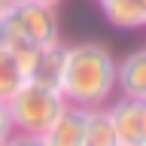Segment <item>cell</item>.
I'll use <instances>...</instances> for the list:
<instances>
[{
	"mask_svg": "<svg viewBox=\"0 0 146 146\" xmlns=\"http://www.w3.org/2000/svg\"><path fill=\"white\" fill-rule=\"evenodd\" d=\"M116 91L122 98L146 100V49H134L116 61Z\"/></svg>",
	"mask_w": 146,
	"mask_h": 146,
	"instance_id": "obj_7",
	"label": "cell"
},
{
	"mask_svg": "<svg viewBox=\"0 0 146 146\" xmlns=\"http://www.w3.org/2000/svg\"><path fill=\"white\" fill-rule=\"evenodd\" d=\"M64 52H67V46H64L61 40L40 46V49H36V55H34V61H31V67H27V79L36 82V85H43V88L61 91Z\"/></svg>",
	"mask_w": 146,
	"mask_h": 146,
	"instance_id": "obj_6",
	"label": "cell"
},
{
	"mask_svg": "<svg viewBox=\"0 0 146 146\" xmlns=\"http://www.w3.org/2000/svg\"><path fill=\"white\" fill-rule=\"evenodd\" d=\"M61 98L85 110L107 107L116 98V58L104 43L85 40V43L67 46Z\"/></svg>",
	"mask_w": 146,
	"mask_h": 146,
	"instance_id": "obj_1",
	"label": "cell"
},
{
	"mask_svg": "<svg viewBox=\"0 0 146 146\" xmlns=\"http://www.w3.org/2000/svg\"><path fill=\"white\" fill-rule=\"evenodd\" d=\"M64 104L67 100L61 98V91L43 88V85L25 79L6 98V110H9V119H12V140H18V143H40Z\"/></svg>",
	"mask_w": 146,
	"mask_h": 146,
	"instance_id": "obj_2",
	"label": "cell"
},
{
	"mask_svg": "<svg viewBox=\"0 0 146 146\" xmlns=\"http://www.w3.org/2000/svg\"><path fill=\"white\" fill-rule=\"evenodd\" d=\"M85 146H116V134H113V125H110L107 107H91L88 110Z\"/></svg>",
	"mask_w": 146,
	"mask_h": 146,
	"instance_id": "obj_9",
	"label": "cell"
},
{
	"mask_svg": "<svg viewBox=\"0 0 146 146\" xmlns=\"http://www.w3.org/2000/svg\"><path fill=\"white\" fill-rule=\"evenodd\" d=\"M107 116L116 134V146H143L146 143V100L119 98L107 104Z\"/></svg>",
	"mask_w": 146,
	"mask_h": 146,
	"instance_id": "obj_4",
	"label": "cell"
},
{
	"mask_svg": "<svg viewBox=\"0 0 146 146\" xmlns=\"http://www.w3.org/2000/svg\"><path fill=\"white\" fill-rule=\"evenodd\" d=\"M12 140V119H9L6 100H0V146H6Z\"/></svg>",
	"mask_w": 146,
	"mask_h": 146,
	"instance_id": "obj_11",
	"label": "cell"
},
{
	"mask_svg": "<svg viewBox=\"0 0 146 146\" xmlns=\"http://www.w3.org/2000/svg\"><path fill=\"white\" fill-rule=\"evenodd\" d=\"M98 9L116 31H140L146 25V0H104Z\"/></svg>",
	"mask_w": 146,
	"mask_h": 146,
	"instance_id": "obj_8",
	"label": "cell"
},
{
	"mask_svg": "<svg viewBox=\"0 0 146 146\" xmlns=\"http://www.w3.org/2000/svg\"><path fill=\"white\" fill-rule=\"evenodd\" d=\"M85 125H88V110L76 107V104H64L40 143L43 146H85Z\"/></svg>",
	"mask_w": 146,
	"mask_h": 146,
	"instance_id": "obj_5",
	"label": "cell"
},
{
	"mask_svg": "<svg viewBox=\"0 0 146 146\" xmlns=\"http://www.w3.org/2000/svg\"><path fill=\"white\" fill-rule=\"evenodd\" d=\"M25 79H27V76H25L21 61L9 52L6 46H0V100H6Z\"/></svg>",
	"mask_w": 146,
	"mask_h": 146,
	"instance_id": "obj_10",
	"label": "cell"
},
{
	"mask_svg": "<svg viewBox=\"0 0 146 146\" xmlns=\"http://www.w3.org/2000/svg\"><path fill=\"white\" fill-rule=\"evenodd\" d=\"M6 12L12 15L15 27L21 31L27 43L34 46H46L61 40V27H58V6H46V3H9Z\"/></svg>",
	"mask_w": 146,
	"mask_h": 146,
	"instance_id": "obj_3",
	"label": "cell"
},
{
	"mask_svg": "<svg viewBox=\"0 0 146 146\" xmlns=\"http://www.w3.org/2000/svg\"><path fill=\"white\" fill-rule=\"evenodd\" d=\"M6 3H27V0H6ZM34 3H46V6H61L64 0H34Z\"/></svg>",
	"mask_w": 146,
	"mask_h": 146,
	"instance_id": "obj_12",
	"label": "cell"
},
{
	"mask_svg": "<svg viewBox=\"0 0 146 146\" xmlns=\"http://www.w3.org/2000/svg\"><path fill=\"white\" fill-rule=\"evenodd\" d=\"M9 6V3H6V0H0V15H3V9H6Z\"/></svg>",
	"mask_w": 146,
	"mask_h": 146,
	"instance_id": "obj_13",
	"label": "cell"
}]
</instances>
